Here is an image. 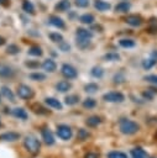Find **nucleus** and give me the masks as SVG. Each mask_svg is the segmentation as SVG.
I'll use <instances>...</instances> for the list:
<instances>
[{
  "instance_id": "f257e3e1",
  "label": "nucleus",
  "mask_w": 157,
  "mask_h": 158,
  "mask_svg": "<svg viewBox=\"0 0 157 158\" xmlns=\"http://www.w3.org/2000/svg\"><path fill=\"white\" fill-rule=\"evenodd\" d=\"M119 130L122 135L131 136V135H135L140 131V125L134 120H130L127 117H122L119 120Z\"/></svg>"
},
{
  "instance_id": "f03ea898",
  "label": "nucleus",
  "mask_w": 157,
  "mask_h": 158,
  "mask_svg": "<svg viewBox=\"0 0 157 158\" xmlns=\"http://www.w3.org/2000/svg\"><path fill=\"white\" fill-rule=\"evenodd\" d=\"M23 147H25V149H26L28 153L36 156V154L40 153L41 142L38 141V138H37L35 135L30 133V135H26L25 138H23Z\"/></svg>"
},
{
  "instance_id": "7ed1b4c3",
  "label": "nucleus",
  "mask_w": 157,
  "mask_h": 158,
  "mask_svg": "<svg viewBox=\"0 0 157 158\" xmlns=\"http://www.w3.org/2000/svg\"><path fill=\"white\" fill-rule=\"evenodd\" d=\"M16 94H17V96H19L20 99H22V100H30V99H32L33 95H35L32 88L28 86V85H26V84H20V85L17 86Z\"/></svg>"
},
{
  "instance_id": "20e7f679",
  "label": "nucleus",
  "mask_w": 157,
  "mask_h": 158,
  "mask_svg": "<svg viewBox=\"0 0 157 158\" xmlns=\"http://www.w3.org/2000/svg\"><path fill=\"white\" fill-rule=\"evenodd\" d=\"M56 133L62 141H69L73 136V131L68 125H58L56 128Z\"/></svg>"
},
{
  "instance_id": "39448f33",
  "label": "nucleus",
  "mask_w": 157,
  "mask_h": 158,
  "mask_svg": "<svg viewBox=\"0 0 157 158\" xmlns=\"http://www.w3.org/2000/svg\"><path fill=\"white\" fill-rule=\"evenodd\" d=\"M103 100L106 102H122L125 100V95L120 91H109L103 95Z\"/></svg>"
},
{
  "instance_id": "423d86ee",
  "label": "nucleus",
  "mask_w": 157,
  "mask_h": 158,
  "mask_svg": "<svg viewBox=\"0 0 157 158\" xmlns=\"http://www.w3.org/2000/svg\"><path fill=\"white\" fill-rule=\"evenodd\" d=\"M61 73H62V75H63L66 79H75V78L78 77V72H77V69H75L73 65L67 64V63L62 65V68H61Z\"/></svg>"
},
{
  "instance_id": "0eeeda50",
  "label": "nucleus",
  "mask_w": 157,
  "mask_h": 158,
  "mask_svg": "<svg viewBox=\"0 0 157 158\" xmlns=\"http://www.w3.org/2000/svg\"><path fill=\"white\" fill-rule=\"evenodd\" d=\"M41 137H42L43 142H45L47 146H53V144L56 143L53 132L49 130V127H43V128L41 130Z\"/></svg>"
},
{
  "instance_id": "6e6552de",
  "label": "nucleus",
  "mask_w": 157,
  "mask_h": 158,
  "mask_svg": "<svg viewBox=\"0 0 157 158\" xmlns=\"http://www.w3.org/2000/svg\"><path fill=\"white\" fill-rule=\"evenodd\" d=\"M20 138H21V135L19 132H14V131L4 132L0 135V141H4V142H15Z\"/></svg>"
},
{
  "instance_id": "1a4fd4ad",
  "label": "nucleus",
  "mask_w": 157,
  "mask_h": 158,
  "mask_svg": "<svg viewBox=\"0 0 157 158\" xmlns=\"http://www.w3.org/2000/svg\"><path fill=\"white\" fill-rule=\"evenodd\" d=\"M156 63H157V51H153L148 58H146V59L142 60V67H143V69L148 70L153 65H156Z\"/></svg>"
},
{
  "instance_id": "9d476101",
  "label": "nucleus",
  "mask_w": 157,
  "mask_h": 158,
  "mask_svg": "<svg viewBox=\"0 0 157 158\" xmlns=\"http://www.w3.org/2000/svg\"><path fill=\"white\" fill-rule=\"evenodd\" d=\"M30 107H31V111H32L33 114H36V115H43V116H47V115L51 114V111H49L47 107H45L43 105H41V104H38V102L32 104Z\"/></svg>"
},
{
  "instance_id": "9b49d317",
  "label": "nucleus",
  "mask_w": 157,
  "mask_h": 158,
  "mask_svg": "<svg viewBox=\"0 0 157 158\" xmlns=\"http://www.w3.org/2000/svg\"><path fill=\"white\" fill-rule=\"evenodd\" d=\"M131 158H150L148 153L142 148V147H135L130 151Z\"/></svg>"
},
{
  "instance_id": "f8f14e48",
  "label": "nucleus",
  "mask_w": 157,
  "mask_h": 158,
  "mask_svg": "<svg viewBox=\"0 0 157 158\" xmlns=\"http://www.w3.org/2000/svg\"><path fill=\"white\" fill-rule=\"evenodd\" d=\"M45 102H46V105H48L49 107L56 109V110H58V111L63 110L62 102H61L58 99H56V98H46V99H45Z\"/></svg>"
},
{
  "instance_id": "ddd939ff",
  "label": "nucleus",
  "mask_w": 157,
  "mask_h": 158,
  "mask_svg": "<svg viewBox=\"0 0 157 158\" xmlns=\"http://www.w3.org/2000/svg\"><path fill=\"white\" fill-rule=\"evenodd\" d=\"M15 74V70L7 65V64H0V77L1 78H11L14 77Z\"/></svg>"
},
{
  "instance_id": "4468645a",
  "label": "nucleus",
  "mask_w": 157,
  "mask_h": 158,
  "mask_svg": "<svg viewBox=\"0 0 157 158\" xmlns=\"http://www.w3.org/2000/svg\"><path fill=\"white\" fill-rule=\"evenodd\" d=\"M125 21L129 23V25H131V26H134V27H137V26H140L141 23H142V17L140 16V15H129L126 19H125Z\"/></svg>"
},
{
  "instance_id": "2eb2a0df",
  "label": "nucleus",
  "mask_w": 157,
  "mask_h": 158,
  "mask_svg": "<svg viewBox=\"0 0 157 158\" xmlns=\"http://www.w3.org/2000/svg\"><path fill=\"white\" fill-rule=\"evenodd\" d=\"M11 115L14 117L19 118V120H27V117H28L26 110L22 109V107H15V109H12L11 110Z\"/></svg>"
},
{
  "instance_id": "dca6fc26",
  "label": "nucleus",
  "mask_w": 157,
  "mask_h": 158,
  "mask_svg": "<svg viewBox=\"0 0 157 158\" xmlns=\"http://www.w3.org/2000/svg\"><path fill=\"white\" fill-rule=\"evenodd\" d=\"M42 68H43V70H46L47 73H53V72L57 69V64H56V62H54L53 59L48 58V59H46V60L42 63Z\"/></svg>"
},
{
  "instance_id": "f3484780",
  "label": "nucleus",
  "mask_w": 157,
  "mask_h": 158,
  "mask_svg": "<svg viewBox=\"0 0 157 158\" xmlns=\"http://www.w3.org/2000/svg\"><path fill=\"white\" fill-rule=\"evenodd\" d=\"M100 123H101V118H100L98 115H93V116H89V117L85 120V125H87L88 127H91V128H94V127H98Z\"/></svg>"
},
{
  "instance_id": "a211bd4d",
  "label": "nucleus",
  "mask_w": 157,
  "mask_h": 158,
  "mask_svg": "<svg viewBox=\"0 0 157 158\" xmlns=\"http://www.w3.org/2000/svg\"><path fill=\"white\" fill-rule=\"evenodd\" d=\"M48 22H49L52 26L57 27V28H64V27H66V23H64V21H63L61 17L56 16V15H52V16H49V20H48Z\"/></svg>"
},
{
  "instance_id": "6ab92c4d",
  "label": "nucleus",
  "mask_w": 157,
  "mask_h": 158,
  "mask_svg": "<svg viewBox=\"0 0 157 158\" xmlns=\"http://www.w3.org/2000/svg\"><path fill=\"white\" fill-rule=\"evenodd\" d=\"M56 89L59 93H67V91H69L72 89V84L69 81H67V80H61V81H58L56 84Z\"/></svg>"
},
{
  "instance_id": "aec40b11",
  "label": "nucleus",
  "mask_w": 157,
  "mask_h": 158,
  "mask_svg": "<svg viewBox=\"0 0 157 158\" xmlns=\"http://www.w3.org/2000/svg\"><path fill=\"white\" fill-rule=\"evenodd\" d=\"M75 37H78V38H87V40H91V37H93V32H91V31H89V30H87V28H82V27H79V28H77Z\"/></svg>"
},
{
  "instance_id": "412c9836",
  "label": "nucleus",
  "mask_w": 157,
  "mask_h": 158,
  "mask_svg": "<svg viewBox=\"0 0 157 158\" xmlns=\"http://www.w3.org/2000/svg\"><path fill=\"white\" fill-rule=\"evenodd\" d=\"M79 100H80L79 95L72 94V95H68V96L64 98V104L68 105V106H74V105H77L79 102Z\"/></svg>"
},
{
  "instance_id": "4be33fe9",
  "label": "nucleus",
  "mask_w": 157,
  "mask_h": 158,
  "mask_svg": "<svg viewBox=\"0 0 157 158\" xmlns=\"http://www.w3.org/2000/svg\"><path fill=\"white\" fill-rule=\"evenodd\" d=\"M1 94H2V96H4V98H6L7 100H10L11 102H14V101H15V95H14L12 90H11L9 86H6V85L1 86Z\"/></svg>"
},
{
  "instance_id": "5701e85b",
  "label": "nucleus",
  "mask_w": 157,
  "mask_h": 158,
  "mask_svg": "<svg viewBox=\"0 0 157 158\" xmlns=\"http://www.w3.org/2000/svg\"><path fill=\"white\" fill-rule=\"evenodd\" d=\"M94 7L98 10V11H106L110 9V4L104 1V0H95L94 2Z\"/></svg>"
},
{
  "instance_id": "b1692460",
  "label": "nucleus",
  "mask_w": 157,
  "mask_h": 158,
  "mask_svg": "<svg viewBox=\"0 0 157 158\" xmlns=\"http://www.w3.org/2000/svg\"><path fill=\"white\" fill-rule=\"evenodd\" d=\"M130 7H131V5L129 1H121L115 6V11L116 12H127L130 10Z\"/></svg>"
},
{
  "instance_id": "393cba45",
  "label": "nucleus",
  "mask_w": 157,
  "mask_h": 158,
  "mask_svg": "<svg viewBox=\"0 0 157 158\" xmlns=\"http://www.w3.org/2000/svg\"><path fill=\"white\" fill-rule=\"evenodd\" d=\"M69 7H70V2L68 0H61V1H58V4H56V10L61 11V12L67 11Z\"/></svg>"
},
{
  "instance_id": "a878e982",
  "label": "nucleus",
  "mask_w": 157,
  "mask_h": 158,
  "mask_svg": "<svg viewBox=\"0 0 157 158\" xmlns=\"http://www.w3.org/2000/svg\"><path fill=\"white\" fill-rule=\"evenodd\" d=\"M22 9H23V11H26L27 14H31V15L35 14V6H33V4H32L30 0H23V2H22Z\"/></svg>"
},
{
  "instance_id": "bb28decb",
  "label": "nucleus",
  "mask_w": 157,
  "mask_h": 158,
  "mask_svg": "<svg viewBox=\"0 0 157 158\" xmlns=\"http://www.w3.org/2000/svg\"><path fill=\"white\" fill-rule=\"evenodd\" d=\"M27 53H28L30 56H33V57H41V56L43 54V51H42V48L38 47V46H32V47L28 48Z\"/></svg>"
},
{
  "instance_id": "cd10ccee",
  "label": "nucleus",
  "mask_w": 157,
  "mask_h": 158,
  "mask_svg": "<svg viewBox=\"0 0 157 158\" xmlns=\"http://www.w3.org/2000/svg\"><path fill=\"white\" fill-rule=\"evenodd\" d=\"M94 16L91 15V14H84V15H82L80 17H79V21L82 22V23H85V25H91L93 22H94Z\"/></svg>"
},
{
  "instance_id": "c85d7f7f",
  "label": "nucleus",
  "mask_w": 157,
  "mask_h": 158,
  "mask_svg": "<svg viewBox=\"0 0 157 158\" xmlns=\"http://www.w3.org/2000/svg\"><path fill=\"white\" fill-rule=\"evenodd\" d=\"M119 44L121 46V47H124V48H132V47H135V41L134 40H131V38H122V40H120L119 41Z\"/></svg>"
},
{
  "instance_id": "c756f323",
  "label": "nucleus",
  "mask_w": 157,
  "mask_h": 158,
  "mask_svg": "<svg viewBox=\"0 0 157 158\" xmlns=\"http://www.w3.org/2000/svg\"><path fill=\"white\" fill-rule=\"evenodd\" d=\"M89 137H90V132H89L88 130H85V128H79V130H78L77 138H78L79 141H85V139H88Z\"/></svg>"
},
{
  "instance_id": "7c9ffc66",
  "label": "nucleus",
  "mask_w": 157,
  "mask_h": 158,
  "mask_svg": "<svg viewBox=\"0 0 157 158\" xmlns=\"http://www.w3.org/2000/svg\"><path fill=\"white\" fill-rule=\"evenodd\" d=\"M98 90H99V85L95 84V83H88V84H85V86H84V91H87L88 94H94V93H96Z\"/></svg>"
},
{
  "instance_id": "2f4dec72",
  "label": "nucleus",
  "mask_w": 157,
  "mask_h": 158,
  "mask_svg": "<svg viewBox=\"0 0 157 158\" xmlns=\"http://www.w3.org/2000/svg\"><path fill=\"white\" fill-rule=\"evenodd\" d=\"M95 106H96V100L93 99V98H87V99L83 101V107H84V109L90 110V109H94Z\"/></svg>"
},
{
  "instance_id": "473e14b6",
  "label": "nucleus",
  "mask_w": 157,
  "mask_h": 158,
  "mask_svg": "<svg viewBox=\"0 0 157 158\" xmlns=\"http://www.w3.org/2000/svg\"><path fill=\"white\" fill-rule=\"evenodd\" d=\"M104 59L108 62H117V60H120V56L116 52H108L104 56Z\"/></svg>"
},
{
  "instance_id": "72a5a7b5",
  "label": "nucleus",
  "mask_w": 157,
  "mask_h": 158,
  "mask_svg": "<svg viewBox=\"0 0 157 158\" xmlns=\"http://www.w3.org/2000/svg\"><path fill=\"white\" fill-rule=\"evenodd\" d=\"M106 158H129L126 153L120 152V151H111L106 154Z\"/></svg>"
},
{
  "instance_id": "f704fd0d",
  "label": "nucleus",
  "mask_w": 157,
  "mask_h": 158,
  "mask_svg": "<svg viewBox=\"0 0 157 158\" xmlns=\"http://www.w3.org/2000/svg\"><path fill=\"white\" fill-rule=\"evenodd\" d=\"M90 74H91V77L99 79V78H103V75H104V70H103L101 67H93L91 70H90Z\"/></svg>"
},
{
  "instance_id": "c9c22d12",
  "label": "nucleus",
  "mask_w": 157,
  "mask_h": 158,
  "mask_svg": "<svg viewBox=\"0 0 157 158\" xmlns=\"http://www.w3.org/2000/svg\"><path fill=\"white\" fill-rule=\"evenodd\" d=\"M28 78H30L31 80H35V81H43V80H46V74L36 72V73H31V74L28 75Z\"/></svg>"
},
{
  "instance_id": "e433bc0d",
  "label": "nucleus",
  "mask_w": 157,
  "mask_h": 158,
  "mask_svg": "<svg viewBox=\"0 0 157 158\" xmlns=\"http://www.w3.org/2000/svg\"><path fill=\"white\" fill-rule=\"evenodd\" d=\"M155 94H157V89H155V88H150V89H147L146 91L142 93V96H143L146 100H150V101H151V100L153 99Z\"/></svg>"
},
{
  "instance_id": "4c0bfd02",
  "label": "nucleus",
  "mask_w": 157,
  "mask_h": 158,
  "mask_svg": "<svg viewBox=\"0 0 157 158\" xmlns=\"http://www.w3.org/2000/svg\"><path fill=\"white\" fill-rule=\"evenodd\" d=\"M146 31L148 32V33H157V20L156 19H151L150 20V26L146 28Z\"/></svg>"
},
{
  "instance_id": "58836bf2",
  "label": "nucleus",
  "mask_w": 157,
  "mask_h": 158,
  "mask_svg": "<svg viewBox=\"0 0 157 158\" xmlns=\"http://www.w3.org/2000/svg\"><path fill=\"white\" fill-rule=\"evenodd\" d=\"M48 37H49V40H51L52 42H54V43H59V42L63 41V36H62L61 33H58V32H51V33L48 35Z\"/></svg>"
},
{
  "instance_id": "ea45409f",
  "label": "nucleus",
  "mask_w": 157,
  "mask_h": 158,
  "mask_svg": "<svg viewBox=\"0 0 157 158\" xmlns=\"http://www.w3.org/2000/svg\"><path fill=\"white\" fill-rule=\"evenodd\" d=\"M77 46L79 47V48H82V49H85L89 44H90V40H87V38H78L77 37Z\"/></svg>"
},
{
  "instance_id": "a19ab883",
  "label": "nucleus",
  "mask_w": 157,
  "mask_h": 158,
  "mask_svg": "<svg viewBox=\"0 0 157 158\" xmlns=\"http://www.w3.org/2000/svg\"><path fill=\"white\" fill-rule=\"evenodd\" d=\"M20 52V47L17 46V44H9L7 47H6V53L7 54H17Z\"/></svg>"
},
{
  "instance_id": "79ce46f5",
  "label": "nucleus",
  "mask_w": 157,
  "mask_h": 158,
  "mask_svg": "<svg viewBox=\"0 0 157 158\" xmlns=\"http://www.w3.org/2000/svg\"><path fill=\"white\" fill-rule=\"evenodd\" d=\"M112 80H114V83H115V84H121V83H124V81H125V75H124L122 73H117V74H115V75H114Z\"/></svg>"
},
{
  "instance_id": "37998d69",
  "label": "nucleus",
  "mask_w": 157,
  "mask_h": 158,
  "mask_svg": "<svg viewBox=\"0 0 157 158\" xmlns=\"http://www.w3.org/2000/svg\"><path fill=\"white\" fill-rule=\"evenodd\" d=\"M25 65L31 68V69H36L40 67V63L37 60H27V62H25Z\"/></svg>"
},
{
  "instance_id": "c03bdc74",
  "label": "nucleus",
  "mask_w": 157,
  "mask_h": 158,
  "mask_svg": "<svg viewBox=\"0 0 157 158\" xmlns=\"http://www.w3.org/2000/svg\"><path fill=\"white\" fill-rule=\"evenodd\" d=\"M143 79H145L146 81H148V83H152V84L157 85V75H155V74H151V75H146Z\"/></svg>"
},
{
  "instance_id": "a18cd8bd",
  "label": "nucleus",
  "mask_w": 157,
  "mask_h": 158,
  "mask_svg": "<svg viewBox=\"0 0 157 158\" xmlns=\"http://www.w3.org/2000/svg\"><path fill=\"white\" fill-rule=\"evenodd\" d=\"M58 46H59V49H61V51H63V52H68V51L70 49V46H69L67 42H64V41L59 42V43H58Z\"/></svg>"
},
{
  "instance_id": "49530a36",
  "label": "nucleus",
  "mask_w": 157,
  "mask_h": 158,
  "mask_svg": "<svg viewBox=\"0 0 157 158\" xmlns=\"http://www.w3.org/2000/svg\"><path fill=\"white\" fill-rule=\"evenodd\" d=\"M75 4L79 7H87L89 5V0H75Z\"/></svg>"
},
{
  "instance_id": "de8ad7c7",
  "label": "nucleus",
  "mask_w": 157,
  "mask_h": 158,
  "mask_svg": "<svg viewBox=\"0 0 157 158\" xmlns=\"http://www.w3.org/2000/svg\"><path fill=\"white\" fill-rule=\"evenodd\" d=\"M84 158H99V153H95V152H88V153H85Z\"/></svg>"
},
{
  "instance_id": "09e8293b",
  "label": "nucleus",
  "mask_w": 157,
  "mask_h": 158,
  "mask_svg": "<svg viewBox=\"0 0 157 158\" xmlns=\"http://www.w3.org/2000/svg\"><path fill=\"white\" fill-rule=\"evenodd\" d=\"M93 30H98L99 32H101L103 31V26L101 25H94L93 26Z\"/></svg>"
},
{
  "instance_id": "8fccbe9b",
  "label": "nucleus",
  "mask_w": 157,
  "mask_h": 158,
  "mask_svg": "<svg viewBox=\"0 0 157 158\" xmlns=\"http://www.w3.org/2000/svg\"><path fill=\"white\" fill-rule=\"evenodd\" d=\"M5 42H6V41H5V38L0 36V46H2V44H5Z\"/></svg>"
},
{
  "instance_id": "3c124183",
  "label": "nucleus",
  "mask_w": 157,
  "mask_h": 158,
  "mask_svg": "<svg viewBox=\"0 0 157 158\" xmlns=\"http://www.w3.org/2000/svg\"><path fill=\"white\" fill-rule=\"evenodd\" d=\"M0 4H2V5H7V4H9V0H0Z\"/></svg>"
},
{
  "instance_id": "603ef678",
  "label": "nucleus",
  "mask_w": 157,
  "mask_h": 158,
  "mask_svg": "<svg viewBox=\"0 0 157 158\" xmlns=\"http://www.w3.org/2000/svg\"><path fill=\"white\" fill-rule=\"evenodd\" d=\"M0 127H1V120H0Z\"/></svg>"
},
{
  "instance_id": "864d4df0",
  "label": "nucleus",
  "mask_w": 157,
  "mask_h": 158,
  "mask_svg": "<svg viewBox=\"0 0 157 158\" xmlns=\"http://www.w3.org/2000/svg\"><path fill=\"white\" fill-rule=\"evenodd\" d=\"M0 99H1V96H0ZM0 101H1V100H0Z\"/></svg>"
}]
</instances>
